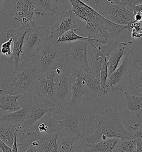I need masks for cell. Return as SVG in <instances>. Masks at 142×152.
Masks as SVG:
<instances>
[{
	"mask_svg": "<svg viewBox=\"0 0 142 152\" xmlns=\"http://www.w3.org/2000/svg\"><path fill=\"white\" fill-rule=\"evenodd\" d=\"M83 138L72 137L59 132L57 139V152H83L84 144L86 142Z\"/></svg>",
	"mask_w": 142,
	"mask_h": 152,
	"instance_id": "cell-17",
	"label": "cell"
},
{
	"mask_svg": "<svg viewBox=\"0 0 142 152\" xmlns=\"http://www.w3.org/2000/svg\"><path fill=\"white\" fill-rule=\"evenodd\" d=\"M59 132L51 133H37L36 139L38 142V152H57V139Z\"/></svg>",
	"mask_w": 142,
	"mask_h": 152,
	"instance_id": "cell-21",
	"label": "cell"
},
{
	"mask_svg": "<svg viewBox=\"0 0 142 152\" xmlns=\"http://www.w3.org/2000/svg\"><path fill=\"white\" fill-rule=\"evenodd\" d=\"M58 1L63 0H33L35 14L37 16L52 15L57 9Z\"/></svg>",
	"mask_w": 142,
	"mask_h": 152,
	"instance_id": "cell-25",
	"label": "cell"
},
{
	"mask_svg": "<svg viewBox=\"0 0 142 152\" xmlns=\"http://www.w3.org/2000/svg\"><path fill=\"white\" fill-rule=\"evenodd\" d=\"M84 24L85 21L80 18L72 10L63 11L52 27L49 39L57 40L59 36L71 29H77L80 31Z\"/></svg>",
	"mask_w": 142,
	"mask_h": 152,
	"instance_id": "cell-11",
	"label": "cell"
},
{
	"mask_svg": "<svg viewBox=\"0 0 142 152\" xmlns=\"http://www.w3.org/2000/svg\"><path fill=\"white\" fill-rule=\"evenodd\" d=\"M21 95L22 94H7L0 90V113L12 112L21 108L19 102V98Z\"/></svg>",
	"mask_w": 142,
	"mask_h": 152,
	"instance_id": "cell-23",
	"label": "cell"
},
{
	"mask_svg": "<svg viewBox=\"0 0 142 152\" xmlns=\"http://www.w3.org/2000/svg\"><path fill=\"white\" fill-rule=\"evenodd\" d=\"M118 138H108L96 143H85L84 144V152H112L115 143Z\"/></svg>",
	"mask_w": 142,
	"mask_h": 152,
	"instance_id": "cell-24",
	"label": "cell"
},
{
	"mask_svg": "<svg viewBox=\"0 0 142 152\" xmlns=\"http://www.w3.org/2000/svg\"><path fill=\"white\" fill-rule=\"evenodd\" d=\"M78 68L74 80L71 84V100L68 104L70 107L79 106L82 100V96L84 94H89V91L83 79L80 75Z\"/></svg>",
	"mask_w": 142,
	"mask_h": 152,
	"instance_id": "cell-19",
	"label": "cell"
},
{
	"mask_svg": "<svg viewBox=\"0 0 142 152\" xmlns=\"http://www.w3.org/2000/svg\"><path fill=\"white\" fill-rule=\"evenodd\" d=\"M34 14L33 0H18L16 3V11L13 19L21 24H26L32 21Z\"/></svg>",
	"mask_w": 142,
	"mask_h": 152,
	"instance_id": "cell-18",
	"label": "cell"
},
{
	"mask_svg": "<svg viewBox=\"0 0 142 152\" xmlns=\"http://www.w3.org/2000/svg\"><path fill=\"white\" fill-rule=\"evenodd\" d=\"M17 130L14 124L0 120V139L11 147L13 144L14 134Z\"/></svg>",
	"mask_w": 142,
	"mask_h": 152,
	"instance_id": "cell-27",
	"label": "cell"
},
{
	"mask_svg": "<svg viewBox=\"0 0 142 152\" xmlns=\"http://www.w3.org/2000/svg\"><path fill=\"white\" fill-rule=\"evenodd\" d=\"M62 50L55 44L50 43L48 40L36 50L29 61L39 72L52 70L60 63Z\"/></svg>",
	"mask_w": 142,
	"mask_h": 152,
	"instance_id": "cell-9",
	"label": "cell"
},
{
	"mask_svg": "<svg viewBox=\"0 0 142 152\" xmlns=\"http://www.w3.org/2000/svg\"><path fill=\"white\" fill-rule=\"evenodd\" d=\"M93 7L103 16L115 24L128 26L134 21V15L117 0H92Z\"/></svg>",
	"mask_w": 142,
	"mask_h": 152,
	"instance_id": "cell-7",
	"label": "cell"
},
{
	"mask_svg": "<svg viewBox=\"0 0 142 152\" xmlns=\"http://www.w3.org/2000/svg\"><path fill=\"white\" fill-rule=\"evenodd\" d=\"M53 69L45 72H39L36 77L35 90L44 98L53 102L54 89Z\"/></svg>",
	"mask_w": 142,
	"mask_h": 152,
	"instance_id": "cell-16",
	"label": "cell"
},
{
	"mask_svg": "<svg viewBox=\"0 0 142 152\" xmlns=\"http://www.w3.org/2000/svg\"><path fill=\"white\" fill-rule=\"evenodd\" d=\"M135 142L133 139L118 138L112 152H134V145Z\"/></svg>",
	"mask_w": 142,
	"mask_h": 152,
	"instance_id": "cell-30",
	"label": "cell"
},
{
	"mask_svg": "<svg viewBox=\"0 0 142 152\" xmlns=\"http://www.w3.org/2000/svg\"><path fill=\"white\" fill-rule=\"evenodd\" d=\"M19 130L18 129L17 131L15 132L14 134V140H13V143L11 148H12V152H19L18 147V145L17 144V135L18 133Z\"/></svg>",
	"mask_w": 142,
	"mask_h": 152,
	"instance_id": "cell-36",
	"label": "cell"
},
{
	"mask_svg": "<svg viewBox=\"0 0 142 152\" xmlns=\"http://www.w3.org/2000/svg\"><path fill=\"white\" fill-rule=\"evenodd\" d=\"M108 76V63H107V58L102 65L101 71H100V84L103 89L108 93V89L106 87V83L107 78Z\"/></svg>",
	"mask_w": 142,
	"mask_h": 152,
	"instance_id": "cell-31",
	"label": "cell"
},
{
	"mask_svg": "<svg viewBox=\"0 0 142 152\" xmlns=\"http://www.w3.org/2000/svg\"><path fill=\"white\" fill-rule=\"evenodd\" d=\"M86 1H88V0H86Z\"/></svg>",
	"mask_w": 142,
	"mask_h": 152,
	"instance_id": "cell-41",
	"label": "cell"
},
{
	"mask_svg": "<svg viewBox=\"0 0 142 152\" xmlns=\"http://www.w3.org/2000/svg\"><path fill=\"white\" fill-rule=\"evenodd\" d=\"M118 67L106 80V87L112 91L123 89L125 85L132 83V77L135 70L137 59L135 57L132 49L125 54Z\"/></svg>",
	"mask_w": 142,
	"mask_h": 152,
	"instance_id": "cell-6",
	"label": "cell"
},
{
	"mask_svg": "<svg viewBox=\"0 0 142 152\" xmlns=\"http://www.w3.org/2000/svg\"><path fill=\"white\" fill-rule=\"evenodd\" d=\"M89 121L94 126V131L86 138L87 143H96L108 138L133 139V133L126 129L122 124L117 108L112 106L103 112L92 114Z\"/></svg>",
	"mask_w": 142,
	"mask_h": 152,
	"instance_id": "cell-2",
	"label": "cell"
},
{
	"mask_svg": "<svg viewBox=\"0 0 142 152\" xmlns=\"http://www.w3.org/2000/svg\"><path fill=\"white\" fill-rule=\"evenodd\" d=\"M120 2L124 6L127 5L133 9L135 5L142 3V0H120Z\"/></svg>",
	"mask_w": 142,
	"mask_h": 152,
	"instance_id": "cell-34",
	"label": "cell"
},
{
	"mask_svg": "<svg viewBox=\"0 0 142 152\" xmlns=\"http://www.w3.org/2000/svg\"><path fill=\"white\" fill-rule=\"evenodd\" d=\"M3 1L4 0H0V4H1L2 3V2H3Z\"/></svg>",
	"mask_w": 142,
	"mask_h": 152,
	"instance_id": "cell-40",
	"label": "cell"
},
{
	"mask_svg": "<svg viewBox=\"0 0 142 152\" xmlns=\"http://www.w3.org/2000/svg\"><path fill=\"white\" fill-rule=\"evenodd\" d=\"M79 67L69 63H59L54 67L53 102L55 107L61 109L66 105L71 94V84Z\"/></svg>",
	"mask_w": 142,
	"mask_h": 152,
	"instance_id": "cell-5",
	"label": "cell"
},
{
	"mask_svg": "<svg viewBox=\"0 0 142 152\" xmlns=\"http://www.w3.org/2000/svg\"><path fill=\"white\" fill-rule=\"evenodd\" d=\"M136 144V148L134 149V152H142V139H134Z\"/></svg>",
	"mask_w": 142,
	"mask_h": 152,
	"instance_id": "cell-38",
	"label": "cell"
},
{
	"mask_svg": "<svg viewBox=\"0 0 142 152\" xmlns=\"http://www.w3.org/2000/svg\"><path fill=\"white\" fill-rule=\"evenodd\" d=\"M72 10L80 18L85 21L81 30L82 36L101 41L106 44L109 38L117 36L120 32L128 28V26L112 23L93 7L81 0H69Z\"/></svg>",
	"mask_w": 142,
	"mask_h": 152,
	"instance_id": "cell-1",
	"label": "cell"
},
{
	"mask_svg": "<svg viewBox=\"0 0 142 152\" xmlns=\"http://www.w3.org/2000/svg\"><path fill=\"white\" fill-rule=\"evenodd\" d=\"M0 149L2 152H12V148L0 139Z\"/></svg>",
	"mask_w": 142,
	"mask_h": 152,
	"instance_id": "cell-37",
	"label": "cell"
},
{
	"mask_svg": "<svg viewBox=\"0 0 142 152\" xmlns=\"http://www.w3.org/2000/svg\"><path fill=\"white\" fill-rule=\"evenodd\" d=\"M89 43L85 40L68 42L67 49L64 53L67 59L65 63L73 64L84 72H91L87 53Z\"/></svg>",
	"mask_w": 142,
	"mask_h": 152,
	"instance_id": "cell-12",
	"label": "cell"
},
{
	"mask_svg": "<svg viewBox=\"0 0 142 152\" xmlns=\"http://www.w3.org/2000/svg\"><path fill=\"white\" fill-rule=\"evenodd\" d=\"M78 31L77 29H71L68 31L64 33L61 36H59L57 39L56 40V43H59V42H74L78 40H85L89 41V42H97L101 44H102L101 41L97 39H91L87 37L80 35L76 34L75 31Z\"/></svg>",
	"mask_w": 142,
	"mask_h": 152,
	"instance_id": "cell-29",
	"label": "cell"
},
{
	"mask_svg": "<svg viewBox=\"0 0 142 152\" xmlns=\"http://www.w3.org/2000/svg\"><path fill=\"white\" fill-rule=\"evenodd\" d=\"M130 49L128 45L124 42L116 43L107 56L108 75L114 72L120 64L121 59L125 54Z\"/></svg>",
	"mask_w": 142,
	"mask_h": 152,
	"instance_id": "cell-20",
	"label": "cell"
},
{
	"mask_svg": "<svg viewBox=\"0 0 142 152\" xmlns=\"http://www.w3.org/2000/svg\"><path fill=\"white\" fill-rule=\"evenodd\" d=\"M30 26V23L22 24L21 26L13 28H10L6 32V36L8 38H12L13 41L12 55L9 58V62L13 60V68L12 71L16 70L21 61V56L22 54L23 44L25 35Z\"/></svg>",
	"mask_w": 142,
	"mask_h": 152,
	"instance_id": "cell-14",
	"label": "cell"
},
{
	"mask_svg": "<svg viewBox=\"0 0 142 152\" xmlns=\"http://www.w3.org/2000/svg\"><path fill=\"white\" fill-rule=\"evenodd\" d=\"M96 42H89L90 49L89 50L88 59L91 73L99 81L100 71L102 65L117 41L108 44H106V43L105 44L100 43L99 45H97Z\"/></svg>",
	"mask_w": 142,
	"mask_h": 152,
	"instance_id": "cell-13",
	"label": "cell"
},
{
	"mask_svg": "<svg viewBox=\"0 0 142 152\" xmlns=\"http://www.w3.org/2000/svg\"><path fill=\"white\" fill-rule=\"evenodd\" d=\"M129 128L132 130L133 139H142V124L137 123L134 126H129Z\"/></svg>",
	"mask_w": 142,
	"mask_h": 152,
	"instance_id": "cell-33",
	"label": "cell"
},
{
	"mask_svg": "<svg viewBox=\"0 0 142 152\" xmlns=\"http://www.w3.org/2000/svg\"><path fill=\"white\" fill-rule=\"evenodd\" d=\"M21 107L26 108V117L20 126L22 133L29 132L31 126L48 112L57 109L54 103L49 101L35 90L29 93L22 95L19 98Z\"/></svg>",
	"mask_w": 142,
	"mask_h": 152,
	"instance_id": "cell-4",
	"label": "cell"
},
{
	"mask_svg": "<svg viewBox=\"0 0 142 152\" xmlns=\"http://www.w3.org/2000/svg\"><path fill=\"white\" fill-rule=\"evenodd\" d=\"M9 39V40L4 42L1 46L0 54L9 56V58L12 55V49H11V46L13 44V41L11 37Z\"/></svg>",
	"mask_w": 142,
	"mask_h": 152,
	"instance_id": "cell-32",
	"label": "cell"
},
{
	"mask_svg": "<svg viewBox=\"0 0 142 152\" xmlns=\"http://www.w3.org/2000/svg\"><path fill=\"white\" fill-rule=\"evenodd\" d=\"M61 111V109L57 108L46 113L32 124L30 131L35 130L39 133L59 132Z\"/></svg>",
	"mask_w": 142,
	"mask_h": 152,
	"instance_id": "cell-15",
	"label": "cell"
},
{
	"mask_svg": "<svg viewBox=\"0 0 142 152\" xmlns=\"http://www.w3.org/2000/svg\"><path fill=\"white\" fill-rule=\"evenodd\" d=\"M38 69L29 61H21L17 69L4 77L0 90L12 95L27 94L35 90Z\"/></svg>",
	"mask_w": 142,
	"mask_h": 152,
	"instance_id": "cell-3",
	"label": "cell"
},
{
	"mask_svg": "<svg viewBox=\"0 0 142 152\" xmlns=\"http://www.w3.org/2000/svg\"><path fill=\"white\" fill-rule=\"evenodd\" d=\"M47 27L37 25L32 20L24 38L21 61H29L36 50L49 39Z\"/></svg>",
	"mask_w": 142,
	"mask_h": 152,
	"instance_id": "cell-10",
	"label": "cell"
},
{
	"mask_svg": "<svg viewBox=\"0 0 142 152\" xmlns=\"http://www.w3.org/2000/svg\"><path fill=\"white\" fill-rule=\"evenodd\" d=\"M134 84L135 86H137L138 88L141 90V94L142 95V69L139 72L137 77L134 81Z\"/></svg>",
	"mask_w": 142,
	"mask_h": 152,
	"instance_id": "cell-35",
	"label": "cell"
},
{
	"mask_svg": "<svg viewBox=\"0 0 142 152\" xmlns=\"http://www.w3.org/2000/svg\"><path fill=\"white\" fill-rule=\"evenodd\" d=\"M80 75L85 82V85L88 90L89 94L92 96L98 98L102 95L107 94L100 84V81L97 80L91 72H84L83 70L79 69Z\"/></svg>",
	"mask_w": 142,
	"mask_h": 152,
	"instance_id": "cell-22",
	"label": "cell"
},
{
	"mask_svg": "<svg viewBox=\"0 0 142 152\" xmlns=\"http://www.w3.org/2000/svg\"><path fill=\"white\" fill-rule=\"evenodd\" d=\"M125 106L127 111L138 117L141 115L142 107V95L137 96L124 92Z\"/></svg>",
	"mask_w": 142,
	"mask_h": 152,
	"instance_id": "cell-26",
	"label": "cell"
},
{
	"mask_svg": "<svg viewBox=\"0 0 142 152\" xmlns=\"http://www.w3.org/2000/svg\"><path fill=\"white\" fill-rule=\"evenodd\" d=\"M131 36L133 39L142 37V32H131Z\"/></svg>",
	"mask_w": 142,
	"mask_h": 152,
	"instance_id": "cell-39",
	"label": "cell"
},
{
	"mask_svg": "<svg viewBox=\"0 0 142 152\" xmlns=\"http://www.w3.org/2000/svg\"><path fill=\"white\" fill-rule=\"evenodd\" d=\"M26 108L22 107L15 111L0 113V120L15 125V124L20 122L22 123L26 119Z\"/></svg>",
	"mask_w": 142,
	"mask_h": 152,
	"instance_id": "cell-28",
	"label": "cell"
},
{
	"mask_svg": "<svg viewBox=\"0 0 142 152\" xmlns=\"http://www.w3.org/2000/svg\"><path fill=\"white\" fill-rule=\"evenodd\" d=\"M85 128V119L79 106L67 105L61 109L60 132L72 137L83 138Z\"/></svg>",
	"mask_w": 142,
	"mask_h": 152,
	"instance_id": "cell-8",
	"label": "cell"
}]
</instances>
